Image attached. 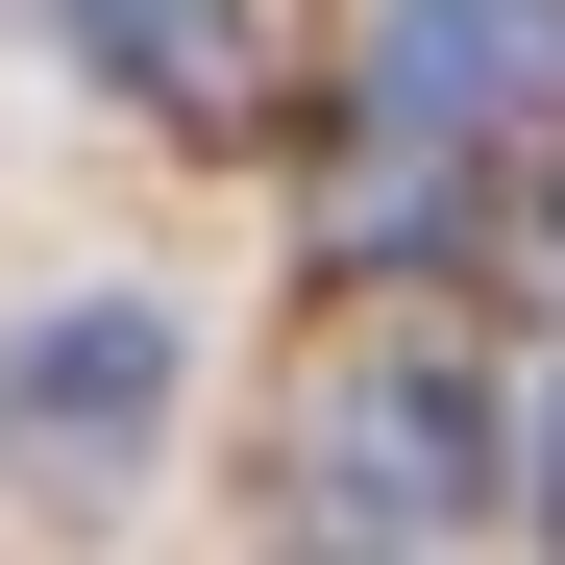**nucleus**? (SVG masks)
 <instances>
[{
  "mask_svg": "<svg viewBox=\"0 0 565 565\" xmlns=\"http://www.w3.org/2000/svg\"><path fill=\"white\" fill-rule=\"evenodd\" d=\"M516 492H541V541H565V418H541V443H516Z\"/></svg>",
  "mask_w": 565,
  "mask_h": 565,
  "instance_id": "423d86ee",
  "label": "nucleus"
},
{
  "mask_svg": "<svg viewBox=\"0 0 565 565\" xmlns=\"http://www.w3.org/2000/svg\"><path fill=\"white\" fill-rule=\"evenodd\" d=\"M50 25H74V74L148 99V124H222V99H246V0H50Z\"/></svg>",
  "mask_w": 565,
  "mask_h": 565,
  "instance_id": "20e7f679",
  "label": "nucleus"
},
{
  "mask_svg": "<svg viewBox=\"0 0 565 565\" xmlns=\"http://www.w3.org/2000/svg\"><path fill=\"white\" fill-rule=\"evenodd\" d=\"M369 99H394V124H516V99H565V0H394V25H369Z\"/></svg>",
  "mask_w": 565,
  "mask_h": 565,
  "instance_id": "7ed1b4c3",
  "label": "nucleus"
},
{
  "mask_svg": "<svg viewBox=\"0 0 565 565\" xmlns=\"http://www.w3.org/2000/svg\"><path fill=\"white\" fill-rule=\"evenodd\" d=\"M541 296H565V198H541Z\"/></svg>",
  "mask_w": 565,
  "mask_h": 565,
  "instance_id": "0eeeda50",
  "label": "nucleus"
},
{
  "mask_svg": "<svg viewBox=\"0 0 565 565\" xmlns=\"http://www.w3.org/2000/svg\"><path fill=\"white\" fill-rule=\"evenodd\" d=\"M172 418V296H50L25 344H0V443H50V467H124Z\"/></svg>",
  "mask_w": 565,
  "mask_h": 565,
  "instance_id": "f03ea898",
  "label": "nucleus"
},
{
  "mask_svg": "<svg viewBox=\"0 0 565 565\" xmlns=\"http://www.w3.org/2000/svg\"><path fill=\"white\" fill-rule=\"evenodd\" d=\"M443 222H467V124H394V99H369V148L320 172V246L344 270H418Z\"/></svg>",
  "mask_w": 565,
  "mask_h": 565,
  "instance_id": "39448f33",
  "label": "nucleus"
},
{
  "mask_svg": "<svg viewBox=\"0 0 565 565\" xmlns=\"http://www.w3.org/2000/svg\"><path fill=\"white\" fill-rule=\"evenodd\" d=\"M467 492H492V369L467 344H369L320 394V516L344 541H443Z\"/></svg>",
  "mask_w": 565,
  "mask_h": 565,
  "instance_id": "f257e3e1",
  "label": "nucleus"
}]
</instances>
